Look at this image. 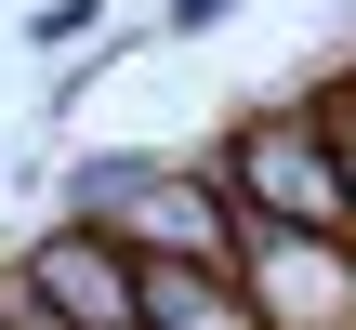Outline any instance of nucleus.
<instances>
[{"label":"nucleus","mask_w":356,"mask_h":330,"mask_svg":"<svg viewBox=\"0 0 356 330\" xmlns=\"http://www.w3.org/2000/svg\"><path fill=\"white\" fill-rule=\"evenodd\" d=\"M238 278L251 317H356V238L343 225H277L238 198Z\"/></svg>","instance_id":"f03ea898"},{"label":"nucleus","mask_w":356,"mask_h":330,"mask_svg":"<svg viewBox=\"0 0 356 330\" xmlns=\"http://www.w3.org/2000/svg\"><path fill=\"white\" fill-rule=\"evenodd\" d=\"M132 330H264L251 278L211 251H132Z\"/></svg>","instance_id":"39448f33"},{"label":"nucleus","mask_w":356,"mask_h":330,"mask_svg":"<svg viewBox=\"0 0 356 330\" xmlns=\"http://www.w3.org/2000/svg\"><path fill=\"white\" fill-rule=\"evenodd\" d=\"M225 13H238V0H159V40H211Z\"/></svg>","instance_id":"6e6552de"},{"label":"nucleus","mask_w":356,"mask_h":330,"mask_svg":"<svg viewBox=\"0 0 356 330\" xmlns=\"http://www.w3.org/2000/svg\"><path fill=\"white\" fill-rule=\"evenodd\" d=\"M145 172H159V146H92V159L66 172V212H79V225H119Z\"/></svg>","instance_id":"423d86ee"},{"label":"nucleus","mask_w":356,"mask_h":330,"mask_svg":"<svg viewBox=\"0 0 356 330\" xmlns=\"http://www.w3.org/2000/svg\"><path fill=\"white\" fill-rule=\"evenodd\" d=\"M119 238H132V251H211V265H238V185H225L211 159H159V172L132 185Z\"/></svg>","instance_id":"20e7f679"},{"label":"nucleus","mask_w":356,"mask_h":330,"mask_svg":"<svg viewBox=\"0 0 356 330\" xmlns=\"http://www.w3.org/2000/svg\"><path fill=\"white\" fill-rule=\"evenodd\" d=\"M211 172H225L251 212H277V225H343V238H356V212H343V146H330L317 106H251V119L211 146Z\"/></svg>","instance_id":"f257e3e1"},{"label":"nucleus","mask_w":356,"mask_h":330,"mask_svg":"<svg viewBox=\"0 0 356 330\" xmlns=\"http://www.w3.org/2000/svg\"><path fill=\"white\" fill-rule=\"evenodd\" d=\"M26 291H40L66 330H132V238H119V225L53 212V225L26 238Z\"/></svg>","instance_id":"7ed1b4c3"},{"label":"nucleus","mask_w":356,"mask_h":330,"mask_svg":"<svg viewBox=\"0 0 356 330\" xmlns=\"http://www.w3.org/2000/svg\"><path fill=\"white\" fill-rule=\"evenodd\" d=\"M13 40H26V53H92V40H106V0H40Z\"/></svg>","instance_id":"0eeeda50"}]
</instances>
